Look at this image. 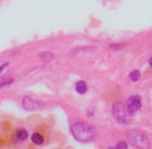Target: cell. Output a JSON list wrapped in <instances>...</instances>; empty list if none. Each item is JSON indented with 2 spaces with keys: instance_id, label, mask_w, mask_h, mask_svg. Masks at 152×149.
<instances>
[{
  "instance_id": "cell-1",
  "label": "cell",
  "mask_w": 152,
  "mask_h": 149,
  "mask_svg": "<svg viewBox=\"0 0 152 149\" xmlns=\"http://www.w3.org/2000/svg\"><path fill=\"white\" fill-rule=\"evenodd\" d=\"M71 130V134L72 136L80 141V142H88L93 139L94 136V132H93V128L83 122H77V123H74L70 128Z\"/></svg>"
},
{
  "instance_id": "cell-2",
  "label": "cell",
  "mask_w": 152,
  "mask_h": 149,
  "mask_svg": "<svg viewBox=\"0 0 152 149\" xmlns=\"http://www.w3.org/2000/svg\"><path fill=\"white\" fill-rule=\"evenodd\" d=\"M127 139H128L129 143L136 148H148L150 147V142L146 139V136L139 132H136V130L129 132L127 134Z\"/></svg>"
},
{
  "instance_id": "cell-3",
  "label": "cell",
  "mask_w": 152,
  "mask_h": 149,
  "mask_svg": "<svg viewBox=\"0 0 152 149\" xmlns=\"http://www.w3.org/2000/svg\"><path fill=\"white\" fill-rule=\"evenodd\" d=\"M113 116L121 124L129 123V113L122 103H115L113 105Z\"/></svg>"
},
{
  "instance_id": "cell-4",
  "label": "cell",
  "mask_w": 152,
  "mask_h": 149,
  "mask_svg": "<svg viewBox=\"0 0 152 149\" xmlns=\"http://www.w3.org/2000/svg\"><path fill=\"white\" fill-rule=\"evenodd\" d=\"M129 115H136L141 108V100L139 96H132L127 100V105H126Z\"/></svg>"
},
{
  "instance_id": "cell-5",
  "label": "cell",
  "mask_w": 152,
  "mask_h": 149,
  "mask_svg": "<svg viewBox=\"0 0 152 149\" xmlns=\"http://www.w3.org/2000/svg\"><path fill=\"white\" fill-rule=\"evenodd\" d=\"M23 107L29 111H33V110L39 109L41 104L38 102H36V101H33L31 97H24L23 98Z\"/></svg>"
},
{
  "instance_id": "cell-6",
  "label": "cell",
  "mask_w": 152,
  "mask_h": 149,
  "mask_svg": "<svg viewBox=\"0 0 152 149\" xmlns=\"http://www.w3.org/2000/svg\"><path fill=\"white\" fill-rule=\"evenodd\" d=\"M75 88H76V91H77L79 94H86L87 92V84L83 81H79L77 83H76Z\"/></svg>"
},
{
  "instance_id": "cell-7",
  "label": "cell",
  "mask_w": 152,
  "mask_h": 149,
  "mask_svg": "<svg viewBox=\"0 0 152 149\" xmlns=\"http://www.w3.org/2000/svg\"><path fill=\"white\" fill-rule=\"evenodd\" d=\"M31 140H32V142H33L34 144H37V146H41V144H43V142H44L43 136H42L41 134H38V133H34V134L31 136Z\"/></svg>"
},
{
  "instance_id": "cell-8",
  "label": "cell",
  "mask_w": 152,
  "mask_h": 149,
  "mask_svg": "<svg viewBox=\"0 0 152 149\" xmlns=\"http://www.w3.org/2000/svg\"><path fill=\"white\" fill-rule=\"evenodd\" d=\"M129 79L132 81V82H138L139 79H140V72L138 71V70H133L131 73H129Z\"/></svg>"
},
{
  "instance_id": "cell-9",
  "label": "cell",
  "mask_w": 152,
  "mask_h": 149,
  "mask_svg": "<svg viewBox=\"0 0 152 149\" xmlns=\"http://www.w3.org/2000/svg\"><path fill=\"white\" fill-rule=\"evenodd\" d=\"M17 139L20 140V141L26 140L27 139V132H26L25 129H19L18 132H17Z\"/></svg>"
},
{
  "instance_id": "cell-10",
  "label": "cell",
  "mask_w": 152,
  "mask_h": 149,
  "mask_svg": "<svg viewBox=\"0 0 152 149\" xmlns=\"http://www.w3.org/2000/svg\"><path fill=\"white\" fill-rule=\"evenodd\" d=\"M12 83H13L12 78H0V89H3L5 86H8Z\"/></svg>"
},
{
  "instance_id": "cell-11",
  "label": "cell",
  "mask_w": 152,
  "mask_h": 149,
  "mask_svg": "<svg viewBox=\"0 0 152 149\" xmlns=\"http://www.w3.org/2000/svg\"><path fill=\"white\" fill-rule=\"evenodd\" d=\"M41 58H42V61H44V62H50V61L53 59V54H52L51 52H44V53L41 54Z\"/></svg>"
},
{
  "instance_id": "cell-12",
  "label": "cell",
  "mask_w": 152,
  "mask_h": 149,
  "mask_svg": "<svg viewBox=\"0 0 152 149\" xmlns=\"http://www.w3.org/2000/svg\"><path fill=\"white\" fill-rule=\"evenodd\" d=\"M117 148H127V146H126V143H125V142H120V143H118Z\"/></svg>"
},
{
  "instance_id": "cell-13",
  "label": "cell",
  "mask_w": 152,
  "mask_h": 149,
  "mask_svg": "<svg viewBox=\"0 0 152 149\" xmlns=\"http://www.w3.org/2000/svg\"><path fill=\"white\" fill-rule=\"evenodd\" d=\"M8 66V63H5V64H3L1 66H0V72H3V70L5 69V68H7Z\"/></svg>"
},
{
  "instance_id": "cell-14",
  "label": "cell",
  "mask_w": 152,
  "mask_h": 149,
  "mask_svg": "<svg viewBox=\"0 0 152 149\" xmlns=\"http://www.w3.org/2000/svg\"><path fill=\"white\" fill-rule=\"evenodd\" d=\"M150 65H151V68H152V58L150 59Z\"/></svg>"
}]
</instances>
